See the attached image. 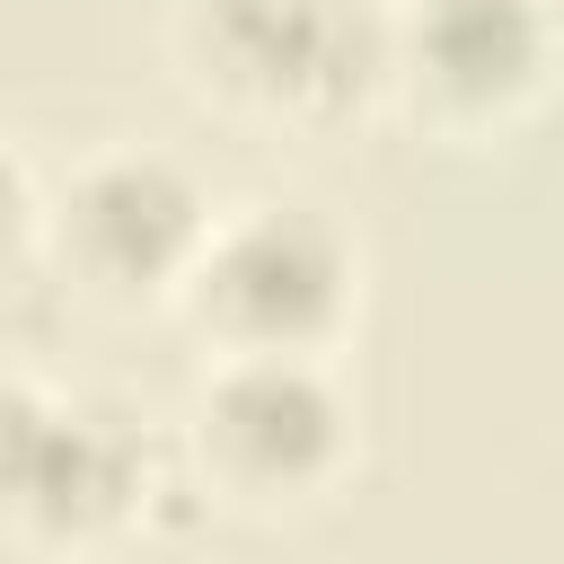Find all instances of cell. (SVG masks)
<instances>
[{"mask_svg": "<svg viewBox=\"0 0 564 564\" xmlns=\"http://www.w3.org/2000/svg\"><path fill=\"white\" fill-rule=\"evenodd\" d=\"M176 79L282 141H344L388 106V0H176Z\"/></svg>", "mask_w": 564, "mask_h": 564, "instance_id": "1", "label": "cell"}, {"mask_svg": "<svg viewBox=\"0 0 564 564\" xmlns=\"http://www.w3.org/2000/svg\"><path fill=\"white\" fill-rule=\"evenodd\" d=\"M167 494H194L176 432H150L123 397H62L35 370L0 361V538L26 555H97L167 520Z\"/></svg>", "mask_w": 564, "mask_h": 564, "instance_id": "2", "label": "cell"}, {"mask_svg": "<svg viewBox=\"0 0 564 564\" xmlns=\"http://www.w3.org/2000/svg\"><path fill=\"white\" fill-rule=\"evenodd\" d=\"M176 458H185L203 511L300 520L352 485L361 405L335 379V361L220 352V361H203V379L176 414Z\"/></svg>", "mask_w": 564, "mask_h": 564, "instance_id": "3", "label": "cell"}, {"mask_svg": "<svg viewBox=\"0 0 564 564\" xmlns=\"http://www.w3.org/2000/svg\"><path fill=\"white\" fill-rule=\"evenodd\" d=\"M176 317L203 335V352H282V361H335V344L361 317V238L291 194L229 203L176 291Z\"/></svg>", "mask_w": 564, "mask_h": 564, "instance_id": "4", "label": "cell"}, {"mask_svg": "<svg viewBox=\"0 0 564 564\" xmlns=\"http://www.w3.org/2000/svg\"><path fill=\"white\" fill-rule=\"evenodd\" d=\"M212 220L220 203L176 150L106 141L44 194V256L79 300L141 317V308H176Z\"/></svg>", "mask_w": 564, "mask_h": 564, "instance_id": "5", "label": "cell"}, {"mask_svg": "<svg viewBox=\"0 0 564 564\" xmlns=\"http://www.w3.org/2000/svg\"><path fill=\"white\" fill-rule=\"evenodd\" d=\"M564 88L555 0H388V106L441 141H502Z\"/></svg>", "mask_w": 564, "mask_h": 564, "instance_id": "6", "label": "cell"}, {"mask_svg": "<svg viewBox=\"0 0 564 564\" xmlns=\"http://www.w3.org/2000/svg\"><path fill=\"white\" fill-rule=\"evenodd\" d=\"M44 247V185H35V167L9 150V132H0V273L9 264H26Z\"/></svg>", "mask_w": 564, "mask_h": 564, "instance_id": "7", "label": "cell"}]
</instances>
